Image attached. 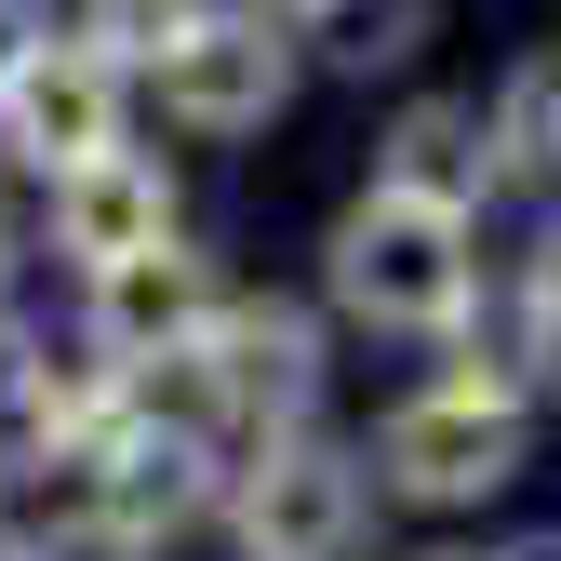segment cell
I'll return each mask as SVG.
<instances>
[{"mask_svg":"<svg viewBox=\"0 0 561 561\" xmlns=\"http://www.w3.org/2000/svg\"><path fill=\"white\" fill-rule=\"evenodd\" d=\"M321 280L347 321L375 334H468L481 321V254H468V215H428L401 187H362L321 241Z\"/></svg>","mask_w":561,"mask_h":561,"instance_id":"obj_1","label":"cell"},{"mask_svg":"<svg viewBox=\"0 0 561 561\" xmlns=\"http://www.w3.org/2000/svg\"><path fill=\"white\" fill-rule=\"evenodd\" d=\"M362 535H375V455H347L321 428L241 455V481H228V548L241 561H362Z\"/></svg>","mask_w":561,"mask_h":561,"instance_id":"obj_2","label":"cell"},{"mask_svg":"<svg viewBox=\"0 0 561 561\" xmlns=\"http://www.w3.org/2000/svg\"><path fill=\"white\" fill-rule=\"evenodd\" d=\"M121 107H134L121 54H107V41H81V27H41L14 67H0V148H14L41 187L121 161Z\"/></svg>","mask_w":561,"mask_h":561,"instance_id":"obj_3","label":"cell"},{"mask_svg":"<svg viewBox=\"0 0 561 561\" xmlns=\"http://www.w3.org/2000/svg\"><path fill=\"white\" fill-rule=\"evenodd\" d=\"M508 468H522V401H481L455 375L388 401V428H375V495L401 508H481Z\"/></svg>","mask_w":561,"mask_h":561,"instance_id":"obj_4","label":"cell"},{"mask_svg":"<svg viewBox=\"0 0 561 561\" xmlns=\"http://www.w3.org/2000/svg\"><path fill=\"white\" fill-rule=\"evenodd\" d=\"M148 81H161V121L174 134H267L280 94H295V41L267 27V0H254V14H201Z\"/></svg>","mask_w":561,"mask_h":561,"instance_id":"obj_5","label":"cell"},{"mask_svg":"<svg viewBox=\"0 0 561 561\" xmlns=\"http://www.w3.org/2000/svg\"><path fill=\"white\" fill-rule=\"evenodd\" d=\"M201 362H215V401H228L241 442H295L308 401H321V321L280 308V295H228V321H215Z\"/></svg>","mask_w":561,"mask_h":561,"instance_id":"obj_6","label":"cell"},{"mask_svg":"<svg viewBox=\"0 0 561 561\" xmlns=\"http://www.w3.org/2000/svg\"><path fill=\"white\" fill-rule=\"evenodd\" d=\"M215 321H228V280H215V254H187V241H161V254H134V267L94 280V347L134 362V375L215 347Z\"/></svg>","mask_w":561,"mask_h":561,"instance_id":"obj_7","label":"cell"},{"mask_svg":"<svg viewBox=\"0 0 561 561\" xmlns=\"http://www.w3.org/2000/svg\"><path fill=\"white\" fill-rule=\"evenodd\" d=\"M375 187H401V201H428V215H468V228H481V201L508 187V174H495V121H481L468 94L401 107L388 148H375Z\"/></svg>","mask_w":561,"mask_h":561,"instance_id":"obj_8","label":"cell"},{"mask_svg":"<svg viewBox=\"0 0 561 561\" xmlns=\"http://www.w3.org/2000/svg\"><path fill=\"white\" fill-rule=\"evenodd\" d=\"M174 241V174L148 161V148H121V161H94V174H67L54 187V254L67 267H134V254H161Z\"/></svg>","mask_w":561,"mask_h":561,"instance_id":"obj_9","label":"cell"},{"mask_svg":"<svg viewBox=\"0 0 561 561\" xmlns=\"http://www.w3.org/2000/svg\"><path fill=\"white\" fill-rule=\"evenodd\" d=\"M94 468H107V522H121L134 548H161V535H187L201 508H228V495H215V442L148 428V414H134V428H121Z\"/></svg>","mask_w":561,"mask_h":561,"instance_id":"obj_10","label":"cell"},{"mask_svg":"<svg viewBox=\"0 0 561 561\" xmlns=\"http://www.w3.org/2000/svg\"><path fill=\"white\" fill-rule=\"evenodd\" d=\"M481 121H495V174L508 187H561V67H508Z\"/></svg>","mask_w":561,"mask_h":561,"instance_id":"obj_11","label":"cell"},{"mask_svg":"<svg viewBox=\"0 0 561 561\" xmlns=\"http://www.w3.org/2000/svg\"><path fill=\"white\" fill-rule=\"evenodd\" d=\"M215 0H81V41H107V54H134V67H161Z\"/></svg>","mask_w":561,"mask_h":561,"instance_id":"obj_12","label":"cell"},{"mask_svg":"<svg viewBox=\"0 0 561 561\" xmlns=\"http://www.w3.org/2000/svg\"><path fill=\"white\" fill-rule=\"evenodd\" d=\"M27 401H41V347L0 321V468H41V428H27Z\"/></svg>","mask_w":561,"mask_h":561,"instance_id":"obj_13","label":"cell"},{"mask_svg":"<svg viewBox=\"0 0 561 561\" xmlns=\"http://www.w3.org/2000/svg\"><path fill=\"white\" fill-rule=\"evenodd\" d=\"M522 308H535V347H548V375H561V228H548L535 267H522Z\"/></svg>","mask_w":561,"mask_h":561,"instance_id":"obj_14","label":"cell"},{"mask_svg":"<svg viewBox=\"0 0 561 561\" xmlns=\"http://www.w3.org/2000/svg\"><path fill=\"white\" fill-rule=\"evenodd\" d=\"M495 561H561V535H522V548H495Z\"/></svg>","mask_w":561,"mask_h":561,"instance_id":"obj_15","label":"cell"},{"mask_svg":"<svg viewBox=\"0 0 561 561\" xmlns=\"http://www.w3.org/2000/svg\"><path fill=\"white\" fill-rule=\"evenodd\" d=\"M0 561H27V535H14V508H0Z\"/></svg>","mask_w":561,"mask_h":561,"instance_id":"obj_16","label":"cell"},{"mask_svg":"<svg viewBox=\"0 0 561 561\" xmlns=\"http://www.w3.org/2000/svg\"><path fill=\"white\" fill-rule=\"evenodd\" d=\"M267 14H334V0H267Z\"/></svg>","mask_w":561,"mask_h":561,"instance_id":"obj_17","label":"cell"},{"mask_svg":"<svg viewBox=\"0 0 561 561\" xmlns=\"http://www.w3.org/2000/svg\"><path fill=\"white\" fill-rule=\"evenodd\" d=\"M428 561H495V548H428Z\"/></svg>","mask_w":561,"mask_h":561,"instance_id":"obj_18","label":"cell"},{"mask_svg":"<svg viewBox=\"0 0 561 561\" xmlns=\"http://www.w3.org/2000/svg\"><path fill=\"white\" fill-rule=\"evenodd\" d=\"M0 280H14V228H0Z\"/></svg>","mask_w":561,"mask_h":561,"instance_id":"obj_19","label":"cell"}]
</instances>
